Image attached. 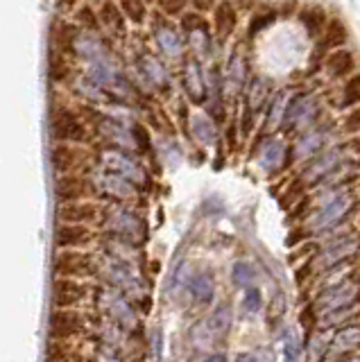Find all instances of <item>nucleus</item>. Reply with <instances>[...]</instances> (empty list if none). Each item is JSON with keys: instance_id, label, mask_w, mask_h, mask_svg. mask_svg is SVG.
Wrapping results in <instances>:
<instances>
[{"instance_id": "nucleus-1", "label": "nucleus", "mask_w": 360, "mask_h": 362, "mask_svg": "<svg viewBox=\"0 0 360 362\" xmlns=\"http://www.w3.org/2000/svg\"><path fill=\"white\" fill-rule=\"evenodd\" d=\"M100 224L107 229L109 238H114L116 243L125 247H141L148 240V224H145V220L137 211L120 206V204L105 209Z\"/></svg>"}, {"instance_id": "nucleus-2", "label": "nucleus", "mask_w": 360, "mask_h": 362, "mask_svg": "<svg viewBox=\"0 0 360 362\" xmlns=\"http://www.w3.org/2000/svg\"><path fill=\"white\" fill-rule=\"evenodd\" d=\"M98 308L105 315V322L114 324L122 333H132L139 326L137 305H134L125 294H120L114 288H98L95 294Z\"/></svg>"}, {"instance_id": "nucleus-3", "label": "nucleus", "mask_w": 360, "mask_h": 362, "mask_svg": "<svg viewBox=\"0 0 360 362\" xmlns=\"http://www.w3.org/2000/svg\"><path fill=\"white\" fill-rule=\"evenodd\" d=\"M50 139L54 143H69V145H86L91 141V132L88 124L77 116V111L71 107H52L50 122H48Z\"/></svg>"}, {"instance_id": "nucleus-4", "label": "nucleus", "mask_w": 360, "mask_h": 362, "mask_svg": "<svg viewBox=\"0 0 360 362\" xmlns=\"http://www.w3.org/2000/svg\"><path fill=\"white\" fill-rule=\"evenodd\" d=\"M358 301H360V281L344 279L331 288H324L318 294V299H315L313 310L320 320L324 315H331V313L344 310V308H354Z\"/></svg>"}, {"instance_id": "nucleus-5", "label": "nucleus", "mask_w": 360, "mask_h": 362, "mask_svg": "<svg viewBox=\"0 0 360 362\" xmlns=\"http://www.w3.org/2000/svg\"><path fill=\"white\" fill-rule=\"evenodd\" d=\"M358 249H360L358 235H354V233L340 235L337 240L329 243L324 249H320V252L310 258L313 274H322V272L331 269V267L352 263V258L358 254Z\"/></svg>"}, {"instance_id": "nucleus-6", "label": "nucleus", "mask_w": 360, "mask_h": 362, "mask_svg": "<svg viewBox=\"0 0 360 362\" xmlns=\"http://www.w3.org/2000/svg\"><path fill=\"white\" fill-rule=\"evenodd\" d=\"M100 163H103V168L107 170V173L125 179L127 184H132L137 190L148 188V184H150V177L143 170V165L139 161H134V158L122 150L109 147V150H105L103 154H100Z\"/></svg>"}, {"instance_id": "nucleus-7", "label": "nucleus", "mask_w": 360, "mask_h": 362, "mask_svg": "<svg viewBox=\"0 0 360 362\" xmlns=\"http://www.w3.org/2000/svg\"><path fill=\"white\" fill-rule=\"evenodd\" d=\"M356 199L358 197H356L354 190H337L335 195L313 215V220L308 224V231L320 233V231H329V229H333V226H337L349 215V211L354 209Z\"/></svg>"}, {"instance_id": "nucleus-8", "label": "nucleus", "mask_w": 360, "mask_h": 362, "mask_svg": "<svg viewBox=\"0 0 360 362\" xmlns=\"http://www.w3.org/2000/svg\"><path fill=\"white\" fill-rule=\"evenodd\" d=\"M52 272L54 279H88L98 274L95 258L86 252H77V249H62L52 258Z\"/></svg>"}, {"instance_id": "nucleus-9", "label": "nucleus", "mask_w": 360, "mask_h": 362, "mask_svg": "<svg viewBox=\"0 0 360 362\" xmlns=\"http://www.w3.org/2000/svg\"><path fill=\"white\" fill-rule=\"evenodd\" d=\"M52 170L62 175H80L84 168L91 163V152L84 145H69V143H54L50 150Z\"/></svg>"}, {"instance_id": "nucleus-10", "label": "nucleus", "mask_w": 360, "mask_h": 362, "mask_svg": "<svg viewBox=\"0 0 360 362\" xmlns=\"http://www.w3.org/2000/svg\"><path fill=\"white\" fill-rule=\"evenodd\" d=\"M86 317L80 310H52L48 317V337L52 342H71L86 331Z\"/></svg>"}, {"instance_id": "nucleus-11", "label": "nucleus", "mask_w": 360, "mask_h": 362, "mask_svg": "<svg viewBox=\"0 0 360 362\" xmlns=\"http://www.w3.org/2000/svg\"><path fill=\"white\" fill-rule=\"evenodd\" d=\"M98 195L93 186V179L84 175H62L54 181V197L59 204H75V202H88Z\"/></svg>"}, {"instance_id": "nucleus-12", "label": "nucleus", "mask_w": 360, "mask_h": 362, "mask_svg": "<svg viewBox=\"0 0 360 362\" xmlns=\"http://www.w3.org/2000/svg\"><path fill=\"white\" fill-rule=\"evenodd\" d=\"M91 288L84 281L77 279H52L50 303L54 310H75L77 303H82Z\"/></svg>"}, {"instance_id": "nucleus-13", "label": "nucleus", "mask_w": 360, "mask_h": 362, "mask_svg": "<svg viewBox=\"0 0 360 362\" xmlns=\"http://www.w3.org/2000/svg\"><path fill=\"white\" fill-rule=\"evenodd\" d=\"M318 116V102L310 93H299L292 98L288 105H286V111H284V120H281V127L286 129H306L308 124L315 120Z\"/></svg>"}, {"instance_id": "nucleus-14", "label": "nucleus", "mask_w": 360, "mask_h": 362, "mask_svg": "<svg viewBox=\"0 0 360 362\" xmlns=\"http://www.w3.org/2000/svg\"><path fill=\"white\" fill-rule=\"evenodd\" d=\"M152 34H154V43H156V48L161 50V54L170 57V59H177V57L184 54L186 39L182 37V32H179L166 16H156L154 18Z\"/></svg>"}, {"instance_id": "nucleus-15", "label": "nucleus", "mask_w": 360, "mask_h": 362, "mask_svg": "<svg viewBox=\"0 0 360 362\" xmlns=\"http://www.w3.org/2000/svg\"><path fill=\"white\" fill-rule=\"evenodd\" d=\"M137 71L145 79V84L150 88L159 90V93H168L170 90V75H168L163 62L156 54L143 50L137 54Z\"/></svg>"}, {"instance_id": "nucleus-16", "label": "nucleus", "mask_w": 360, "mask_h": 362, "mask_svg": "<svg viewBox=\"0 0 360 362\" xmlns=\"http://www.w3.org/2000/svg\"><path fill=\"white\" fill-rule=\"evenodd\" d=\"M340 165H342V152L340 150L322 152V154L315 156L306 168H303V181L310 186L324 184V181H329L337 173V168Z\"/></svg>"}, {"instance_id": "nucleus-17", "label": "nucleus", "mask_w": 360, "mask_h": 362, "mask_svg": "<svg viewBox=\"0 0 360 362\" xmlns=\"http://www.w3.org/2000/svg\"><path fill=\"white\" fill-rule=\"evenodd\" d=\"M93 116V124H95V132L103 136V139L114 147V150H122L125 152L127 147L134 145L132 141V132L129 127H125L122 122L114 120L111 116H105V113H91Z\"/></svg>"}, {"instance_id": "nucleus-18", "label": "nucleus", "mask_w": 360, "mask_h": 362, "mask_svg": "<svg viewBox=\"0 0 360 362\" xmlns=\"http://www.w3.org/2000/svg\"><path fill=\"white\" fill-rule=\"evenodd\" d=\"M103 220V209L95 202H75V204H59L57 206V224H84Z\"/></svg>"}, {"instance_id": "nucleus-19", "label": "nucleus", "mask_w": 360, "mask_h": 362, "mask_svg": "<svg viewBox=\"0 0 360 362\" xmlns=\"http://www.w3.org/2000/svg\"><path fill=\"white\" fill-rule=\"evenodd\" d=\"M182 84H184V90L188 100L193 102V105H204L207 98H209V88H207V79H204V73H202V64L195 57H190L184 64V71H182Z\"/></svg>"}, {"instance_id": "nucleus-20", "label": "nucleus", "mask_w": 360, "mask_h": 362, "mask_svg": "<svg viewBox=\"0 0 360 362\" xmlns=\"http://www.w3.org/2000/svg\"><path fill=\"white\" fill-rule=\"evenodd\" d=\"M93 240L95 233L84 224H57V231H54V245H57V249L84 252V247H88Z\"/></svg>"}, {"instance_id": "nucleus-21", "label": "nucleus", "mask_w": 360, "mask_h": 362, "mask_svg": "<svg viewBox=\"0 0 360 362\" xmlns=\"http://www.w3.org/2000/svg\"><path fill=\"white\" fill-rule=\"evenodd\" d=\"M93 186L98 190V195H107L111 199H129L134 192H137V188L127 184L125 179L111 175L107 170H103L98 177H93Z\"/></svg>"}, {"instance_id": "nucleus-22", "label": "nucleus", "mask_w": 360, "mask_h": 362, "mask_svg": "<svg viewBox=\"0 0 360 362\" xmlns=\"http://www.w3.org/2000/svg\"><path fill=\"white\" fill-rule=\"evenodd\" d=\"M331 351L337 356H354L356 351H360V322L337 328L331 339Z\"/></svg>"}, {"instance_id": "nucleus-23", "label": "nucleus", "mask_w": 360, "mask_h": 362, "mask_svg": "<svg viewBox=\"0 0 360 362\" xmlns=\"http://www.w3.org/2000/svg\"><path fill=\"white\" fill-rule=\"evenodd\" d=\"M186 288L190 299L199 305H209L213 297H216V279H213L211 272H197V274L188 279Z\"/></svg>"}, {"instance_id": "nucleus-24", "label": "nucleus", "mask_w": 360, "mask_h": 362, "mask_svg": "<svg viewBox=\"0 0 360 362\" xmlns=\"http://www.w3.org/2000/svg\"><path fill=\"white\" fill-rule=\"evenodd\" d=\"M98 18H100V25H103L111 37H116V39H122L127 34L125 30V16H122V11H120V5L116 3H103V5H98Z\"/></svg>"}, {"instance_id": "nucleus-25", "label": "nucleus", "mask_w": 360, "mask_h": 362, "mask_svg": "<svg viewBox=\"0 0 360 362\" xmlns=\"http://www.w3.org/2000/svg\"><path fill=\"white\" fill-rule=\"evenodd\" d=\"M231 324H233V313H231V305L229 303H218L216 308L211 310L209 320H207V333L213 337H227L231 331Z\"/></svg>"}, {"instance_id": "nucleus-26", "label": "nucleus", "mask_w": 360, "mask_h": 362, "mask_svg": "<svg viewBox=\"0 0 360 362\" xmlns=\"http://www.w3.org/2000/svg\"><path fill=\"white\" fill-rule=\"evenodd\" d=\"M324 71L329 73V77L337 79V77H347L356 71V59H354V52H349L344 48L335 50L331 54H326L324 59Z\"/></svg>"}, {"instance_id": "nucleus-27", "label": "nucleus", "mask_w": 360, "mask_h": 362, "mask_svg": "<svg viewBox=\"0 0 360 362\" xmlns=\"http://www.w3.org/2000/svg\"><path fill=\"white\" fill-rule=\"evenodd\" d=\"M236 23H238V11L233 5L222 3L213 7V28H216V37L220 41H224L236 30Z\"/></svg>"}, {"instance_id": "nucleus-28", "label": "nucleus", "mask_w": 360, "mask_h": 362, "mask_svg": "<svg viewBox=\"0 0 360 362\" xmlns=\"http://www.w3.org/2000/svg\"><path fill=\"white\" fill-rule=\"evenodd\" d=\"M322 147H324V132L320 129L303 132L295 145V158L297 161H308V158L313 161L315 156L322 154Z\"/></svg>"}, {"instance_id": "nucleus-29", "label": "nucleus", "mask_w": 360, "mask_h": 362, "mask_svg": "<svg viewBox=\"0 0 360 362\" xmlns=\"http://www.w3.org/2000/svg\"><path fill=\"white\" fill-rule=\"evenodd\" d=\"M347 41V30L342 25L340 18H333L329 25L324 28V32L320 34V45H318V52H335L342 48V43Z\"/></svg>"}, {"instance_id": "nucleus-30", "label": "nucleus", "mask_w": 360, "mask_h": 362, "mask_svg": "<svg viewBox=\"0 0 360 362\" xmlns=\"http://www.w3.org/2000/svg\"><path fill=\"white\" fill-rule=\"evenodd\" d=\"M286 143L279 139H269L267 145L263 147L261 156H258V165H261L265 173H277V170L284 165V156H286Z\"/></svg>"}, {"instance_id": "nucleus-31", "label": "nucleus", "mask_w": 360, "mask_h": 362, "mask_svg": "<svg viewBox=\"0 0 360 362\" xmlns=\"http://www.w3.org/2000/svg\"><path fill=\"white\" fill-rule=\"evenodd\" d=\"M190 132H193V136L202 145H213L218 141L216 122H213L209 116H202V113H197V116L190 118Z\"/></svg>"}, {"instance_id": "nucleus-32", "label": "nucleus", "mask_w": 360, "mask_h": 362, "mask_svg": "<svg viewBox=\"0 0 360 362\" xmlns=\"http://www.w3.org/2000/svg\"><path fill=\"white\" fill-rule=\"evenodd\" d=\"M227 82L233 88H243L247 82V62L238 48L231 52L229 62H227Z\"/></svg>"}, {"instance_id": "nucleus-33", "label": "nucleus", "mask_w": 360, "mask_h": 362, "mask_svg": "<svg viewBox=\"0 0 360 362\" xmlns=\"http://www.w3.org/2000/svg\"><path fill=\"white\" fill-rule=\"evenodd\" d=\"M231 281L236 288H243V290L256 288L254 283L258 281V272L252 263H247V260H236L231 267Z\"/></svg>"}, {"instance_id": "nucleus-34", "label": "nucleus", "mask_w": 360, "mask_h": 362, "mask_svg": "<svg viewBox=\"0 0 360 362\" xmlns=\"http://www.w3.org/2000/svg\"><path fill=\"white\" fill-rule=\"evenodd\" d=\"M186 37H188V45L193 48L195 59H197V57H204V54L211 52V30H209L207 21L202 23V25L193 28L190 32H186Z\"/></svg>"}, {"instance_id": "nucleus-35", "label": "nucleus", "mask_w": 360, "mask_h": 362, "mask_svg": "<svg viewBox=\"0 0 360 362\" xmlns=\"http://www.w3.org/2000/svg\"><path fill=\"white\" fill-rule=\"evenodd\" d=\"M265 100H267V84H265V79L261 77H254L250 86H247V102H245V107L250 109L252 113L256 111H261L265 107Z\"/></svg>"}, {"instance_id": "nucleus-36", "label": "nucleus", "mask_w": 360, "mask_h": 362, "mask_svg": "<svg viewBox=\"0 0 360 362\" xmlns=\"http://www.w3.org/2000/svg\"><path fill=\"white\" fill-rule=\"evenodd\" d=\"M46 358L48 362H75V360H82L80 354H77V346L69 344V342H52L48 344L46 351Z\"/></svg>"}, {"instance_id": "nucleus-37", "label": "nucleus", "mask_w": 360, "mask_h": 362, "mask_svg": "<svg viewBox=\"0 0 360 362\" xmlns=\"http://www.w3.org/2000/svg\"><path fill=\"white\" fill-rule=\"evenodd\" d=\"M75 21L77 25H82L84 32H93L100 34L103 32V25H100V18H98V9L93 5H80L75 9Z\"/></svg>"}, {"instance_id": "nucleus-38", "label": "nucleus", "mask_w": 360, "mask_h": 362, "mask_svg": "<svg viewBox=\"0 0 360 362\" xmlns=\"http://www.w3.org/2000/svg\"><path fill=\"white\" fill-rule=\"evenodd\" d=\"M356 107H360V73L347 79L340 100V109H356Z\"/></svg>"}, {"instance_id": "nucleus-39", "label": "nucleus", "mask_w": 360, "mask_h": 362, "mask_svg": "<svg viewBox=\"0 0 360 362\" xmlns=\"http://www.w3.org/2000/svg\"><path fill=\"white\" fill-rule=\"evenodd\" d=\"M93 362H134L125 349H116V346H109L98 342L93 349Z\"/></svg>"}, {"instance_id": "nucleus-40", "label": "nucleus", "mask_w": 360, "mask_h": 362, "mask_svg": "<svg viewBox=\"0 0 360 362\" xmlns=\"http://www.w3.org/2000/svg\"><path fill=\"white\" fill-rule=\"evenodd\" d=\"M301 23L308 30L310 37H320L324 32V9L320 7H303L301 11Z\"/></svg>"}, {"instance_id": "nucleus-41", "label": "nucleus", "mask_w": 360, "mask_h": 362, "mask_svg": "<svg viewBox=\"0 0 360 362\" xmlns=\"http://www.w3.org/2000/svg\"><path fill=\"white\" fill-rule=\"evenodd\" d=\"M48 68H50L52 82H64L66 77H71V66H69V62H66V54H62L57 50H50Z\"/></svg>"}, {"instance_id": "nucleus-42", "label": "nucleus", "mask_w": 360, "mask_h": 362, "mask_svg": "<svg viewBox=\"0 0 360 362\" xmlns=\"http://www.w3.org/2000/svg\"><path fill=\"white\" fill-rule=\"evenodd\" d=\"M120 11L125 21H132L134 25H143L145 18H148V7L143 3H137V0H125V3H120Z\"/></svg>"}, {"instance_id": "nucleus-43", "label": "nucleus", "mask_w": 360, "mask_h": 362, "mask_svg": "<svg viewBox=\"0 0 360 362\" xmlns=\"http://www.w3.org/2000/svg\"><path fill=\"white\" fill-rule=\"evenodd\" d=\"M277 14L272 9H263V11H258V14H254L250 18V37H256L258 32H263L265 28H269L274 23Z\"/></svg>"}, {"instance_id": "nucleus-44", "label": "nucleus", "mask_w": 360, "mask_h": 362, "mask_svg": "<svg viewBox=\"0 0 360 362\" xmlns=\"http://www.w3.org/2000/svg\"><path fill=\"white\" fill-rule=\"evenodd\" d=\"M261 308H263L261 290H258V288L245 290V294H243V310H245V313H250V315H256Z\"/></svg>"}, {"instance_id": "nucleus-45", "label": "nucleus", "mask_w": 360, "mask_h": 362, "mask_svg": "<svg viewBox=\"0 0 360 362\" xmlns=\"http://www.w3.org/2000/svg\"><path fill=\"white\" fill-rule=\"evenodd\" d=\"M286 105L288 102H284V95H277L272 100V105H269V109H267V127H277V124H281Z\"/></svg>"}, {"instance_id": "nucleus-46", "label": "nucleus", "mask_w": 360, "mask_h": 362, "mask_svg": "<svg viewBox=\"0 0 360 362\" xmlns=\"http://www.w3.org/2000/svg\"><path fill=\"white\" fill-rule=\"evenodd\" d=\"M129 132H132V141H134V145H137L141 152H150L152 143H150V134H148V129H145L143 124H132Z\"/></svg>"}, {"instance_id": "nucleus-47", "label": "nucleus", "mask_w": 360, "mask_h": 362, "mask_svg": "<svg viewBox=\"0 0 360 362\" xmlns=\"http://www.w3.org/2000/svg\"><path fill=\"white\" fill-rule=\"evenodd\" d=\"M301 190H303V179H297L295 184H292L284 195H281V206L290 209L292 204H297L301 199Z\"/></svg>"}, {"instance_id": "nucleus-48", "label": "nucleus", "mask_w": 360, "mask_h": 362, "mask_svg": "<svg viewBox=\"0 0 360 362\" xmlns=\"http://www.w3.org/2000/svg\"><path fill=\"white\" fill-rule=\"evenodd\" d=\"M299 354H301L299 339L292 335V333H288L286 339H284V358H286V362H297Z\"/></svg>"}, {"instance_id": "nucleus-49", "label": "nucleus", "mask_w": 360, "mask_h": 362, "mask_svg": "<svg viewBox=\"0 0 360 362\" xmlns=\"http://www.w3.org/2000/svg\"><path fill=\"white\" fill-rule=\"evenodd\" d=\"M342 132L344 134H354V136L360 134V107L352 109L344 116V120H342Z\"/></svg>"}, {"instance_id": "nucleus-50", "label": "nucleus", "mask_w": 360, "mask_h": 362, "mask_svg": "<svg viewBox=\"0 0 360 362\" xmlns=\"http://www.w3.org/2000/svg\"><path fill=\"white\" fill-rule=\"evenodd\" d=\"M161 11H163V14H168V16L182 14V11H186V3H163Z\"/></svg>"}, {"instance_id": "nucleus-51", "label": "nucleus", "mask_w": 360, "mask_h": 362, "mask_svg": "<svg viewBox=\"0 0 360 362\" xmlns=\"http://www.w3.org/2000/svg\"><path fill=\"white\" fill-rule=\"evenodd\" d=\"M236 362H265V358L261 354H240Z\"/></svg>"}, {"instance_id": "nucleus-52", "label": "nucleus", "mask_w": 360, "mask_h": 362, "mask_svg": "<svg viewBox=\"0 0 360 362\" xmlns=\"http://www.w3.org/2000/svg\"><path fill=\"white\" fill-rule=\"evenodd\" d=\"M347 147H349V150H352V152L360 154V134H358V136H354V139L347 143Z\"/></svg>"}, {"instance_id": "nucleus-53", "label": "nucleus", "mask_w": 360, "mask_h": 362, "mask_svg": "<svg viewBox=\"0 0 360 362\" xmlns=\"http://www.w3.org/2000/svg\"><path fill=\"white\" fill-rule=\"evenodd\" d=\"M204 362H229V358L224 354H211V356L204 358Z\"/></svg>"}, {"instance_id": "nucleus-54", "label": "nucleus", "mask_w": 360, "mask_h": 362, "mask_svg": "<svg viewBox=\"0 0 360 362\" xmlns=\"http://www.w3.org/2000/svg\"><path fill=\"white\" fill-rule=\"evenodd\" d=\"M333 362H360V358L354 354V356H337Z\"/></svg>"}, {"instance_id": "nucleus-55", "label": "nucleus", "mask_w": 360, "mask_h": 362, "mask_svg": "<svg viewBox=\"0 0 360 362\" xmlns=\"http://www.w3.org/2000/svg\"><path fill=\"white\" fill-rule=\"evenodd\" d=\"M358 170H360V165H358Z\"/></svg>"}]
</instances>
